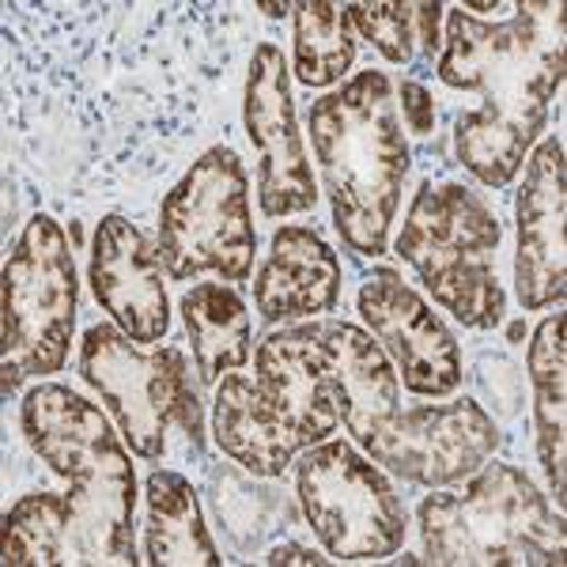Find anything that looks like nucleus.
I'll return each instance as SVG.
<instances>
[{
  "mask_svg": "<svg viewBox=\"0 0 567 567\" xmlns=\"http://www.w3.org/2000/svg\"><path fill=\"white\" fill-rule=\"evenodd\" d=\"M564 144L545 136L526 163V182L518 189V254L515 288L526 310L560 307L567 291L564 254Z\"/></svg>",
  "mask_w": 567,
  "mask_h": 567,
  "instance_id": "nucleus-14",
  "label": "nucleus"
},
{
  "mask_svg": "<svg viewBox=\"0 0 567 567\" xmlns=\"http://www.w3.org/2000/svg\"><path fill=\"white\" fill-rule=\"evenodd\" d=\"M341 299V261L333 246L310 227H280L265 254L254 303L265 322L329 315Z\"/></svg>",
  "mask_w": 567,
  "mask_h": 567,
  "instance_id": "nucleus-16",
  "label": "nucleus"
},
{
  "mask_svg": "<svg viewBox=\"0 0 567 567\" xmlns=\"http://www.w3.org/2000/svg\"><path fill=\"white\" fill-rule=\"evenodd\" d=\"M499 427L477 401H451V405H416L409 413H393L374 432L363 451L374 465L398 473L405 481L446 488L465 481L496 454Z\"/></svg>",
  "mask_w": 567,
  "mask_h": 567,
  "instance_id": "nucleus-10",
  "label": "nucleus"
},
{
  "mask_svg": "<svg viewBox=\"0 0 567 567\" xmlns=\"http://www.w3.org/2000/svg\"><path fill=\"white\" fill-rule=\"evenodd\" d=\"M401 99H405V122L413 125V133H427L432 130V95H427L420 84H401Z\"/></svg>",
  "mask_w": 567,
  "mask_h": 567,
  "instance_id": "nucleus-25",
  "label": "nucleus"
},
{
  "mask_svg": "<svg viewBox=\"0 0 567 567\" xmlns=\"http://www.w3.org/2000/svg\"><path fill=\"white\" fill-rule=\"evenodd\" d=\"M291 16H296V76L307 87H329L344 80L355 61L349 8L329 0H303V4H291Z\"/></svg>",
  "mask_w": 567,
  "mask_h": 567,
  "instance_id": "nucleus-22",
  "label": "nucleus"
},
{
  "mask_svg": "<svg viewBox=\"0 0 567 567\" xmlns=\"http://www.w3.org/2000/svg\"><path fill=\"white\" fill-rule=\"evenodd\" d=\"M333 227L363 258H382L409 175V141L386 72H360L310 106Z\"/></svg>",
  "mask_w": 567,
  "mask_h": 567,
  "instance_id": "nucleus-2",
  "label": "nucleus"
},
{
  "mask_svg": "<svg viewBox=\"0 0 567 567\" xmlns=\"http://www.w3.org/2000/svg\"><path fill=\"white\" fill-rule=\"evenodd\" d=\"M265 560L269 564H329V556L310 553V548H303V545H280V548H272Z\"/></svg>",
  "mask_w": 567,
  "mask_h": 567,
  "instance_id": "nucleus-27",
  "label": "nucleus"
},
{
  "mask_svg": "<svg viewBox=\"0 0 567 567\" xmlns=\"http://www.w3.org/2000/svg\"><path fill=\"white\" fill-rule=\"evenodd\" d=\"M182 318L200 382H216L224 371H239L250 363V310L235 288L197 284L182 296Z\"/></svg>",
  "mask_w": 567,
  "mask_h": 567,
  "instance_id": "nucleus-21",
  "label": "nucleus"
},
{
  "mask_svg": "<svg viewBox=\"0 0 567 567\" xmlns=\"http://www.w3.org/2000/svg\"><path fill=\"white\" fill-rule=\"evenodd\" d=\"M4 564H72V507L69 496L31 492L4 515Z\"/></svg>",
  "mask_w": 567,
  "mask_h": 567,
  "instance_id": "nucleus-23",
  "label": "nucleus"
},
{
  "mask_svg": "<svg viewBox=\"0 0 567 567\" xmlns=\"http://www.w3.org/2000/svg\"><path fill=\"white\" fill-rule=\"evenodd\" d=\"M80 374L106 401L133 454L159 458L171 424H178L194 439V446H200V432H205L200 398L189 379L186 355L175 344L141 352L122 329L91 326L80 344Z\"/></svg>",
  "mask_w": 567,
  "mask_h": 567,
  "instance_id": "nucleus-8",
  "label": "nucleus"
},
{
  "mask_svg": "<svg viewBox=\"0 0 567 567\" xmlns=\"http://www.w3.org/2000/svg\"><path fill=\"white\" fill-rule=\"evenodd\" d=\"M299 503L329 560H386L401 548L409 511L386 473L344 439L315 443L296 470Z\"/></svg>",
  "mask_w": 567,
  "mask_h": 567,
  "instance_id": "nucleus-9",
  "label": "nucleus"
},
{
  "mask_svg": "<svg viewBox=\"0 0 567 567\" xmlns=\"http://www.w3.org/2000/svg\"><path fill=\"white\" fill-rule=\"evenodd\" d=\"M258 231L250 182L227 144L208 148L159 205V258L171 280L219 272L243 284L254 272Z\"/></svg>",
  "mask_w": 567,
  "mask_h": 567,
  "instance_id": "nucleus-7",
  "label": "nucleus"
},
{
  "mask_svg": "<svg viewBox=\"0 0 567 567\" xmlns=\"http://www.w3.org/2000/svg\"><path fill=\"white\" fill-rule=\"evenodd\" d=\"M529 382H534V427H537V454L548 477V488L556 496V507L564 511V432H567V360H564V315H548L534 329V344L526 355Z\"/></svg>",
  "mask_w": 567,
  "mask_h": 567,
  "instance_id": "nucleus-20",
  "label": "nucleus"
},
{
  "mask_svg": "<svg viewBox=\"0 0 567 567\" xmlns=\"http://www.w3.org/2000/svg\"><path fill=\"white\" fill-rule=\"evenodd\" d=\"M246 136L258 152V200L269 219L310 213L318 205L315 171L307 163L299 136L296 106H291L288 61L272 42L254 50L243 103Z\"/></svg>",
  "mask_w": 567,
  "mask_h": 567,
  "instance_id": "nucleus-11",
  "label": "nucleus"
},
{
  "mask_svg": "<svg viewBox=\"0 0 567 567\" xmlns=\"http://www.w3.org/2000/svg\"><path fill=\"white\" fill-rule=\"evenodd\" d=\"M213 435L219 451L254 477H284L299 451L277 405L261 393L258 379H246V374H227L224 386L216 390Z\"/></svg>",
  "mask_w": 567,
  "mask_h": 567,
  "instance_id": "nucleus-18",
  "label": "nucleus"
},
{
  "mask_svg": "<svg viewBox=\"0 0 567 567\" xmlns=\"http://www.w3.org/2000/svg\"><path fill=\"white\" fill-rule=\"evenodd\" d=\"M322 341L329 349V374H333L337 409L355 443H368L386 420L398 413L401 379L393 371L386 349L352 322L318 318Z\"/></svg>",
  "mask_w": 567,
  "mask_h": 567,
  "instance_id": "nucleus-17",
  "label": "nucleus"
},
{
  "mask_svg": "<svg viewBox=\"0 0 567 567\" xmlns=\"http://www.w3.org/2000/svg\"><path fill=\"white\" fill-rule=\"evenodd\" d=\"M435 76L481 95V106L454 130L462 167L492 189L511 186L564 84V4H515L503 23H481L454 8Z\"/></svg>",
  "mask_w": 567,
  "mask_h": 567,
  "instance_id": "nucleus-1",
  "label": "nucleus"
},
{
  "mask_svg": "<svg viewBox=\"0 0 567 567\" xmlns=\"http://www.w3.org/2000/svg\"><path fill=\"white\" fill-rule=\"evenodd\" d=\"M439 12H443V4H416V42L427 53H435L439 45Z\"/></svg>",
  "mask_w": 567,
  "mask_h": 567,
  "instance_id": "nucleus-26",
  "label": "nucleus"
},
{
  "mask_svg": "<svg viewBox=\"0 0 567 567\" xmlns=\"http://www.w3.org/2000/svg\"><path fill=\"white\" fill-rule=\"evenodd\" d=\"M424 560L443 567H560L564 515L515 465H484L462 492L420 503Z\"/></svg>",
  "mask_w": 567,
  "mask_h": 567,
  "instance_id": "nucleus-4",
  "label": "nucleus"
},
{
  "mask_svg": "<svg viewBox=\"0 0 567 567\" xmlns=\"http://www.w3.org/2000/svg\"><path fill=\"white\" fill-rule=\"evenodd\" d=\"M91 288L99 307L136 344H155L171 329L163 258L125 216H103L91 239Z\"/></svg>",
  "mask_w": 567,
  "mask_h": 567,
  "instance_id": "nucleus-13",
  "label": "nucleus"
},
{
  "mask_svg": "<svg viewBox=\"0 0 567 567\" xmlns=\"http://www.w3.org/2000/svg\"><path fill=\"white\" fill-rule=\"evenodd\" d=\"M258 386L277 405L299 446L326 443L341 424L333 374H329V349L318 318L265 337L258 349Z\"/></svg>",
  "mask_w": 567,
  "mask_h": 567,
  "instance_id": "nucleus-15",
  "label": "nucleus"
},
{
  "mask_svg": "<svg viewBox=\"0 0 567 567\" xmlns=\"http://www.w3.org/2000/svg\"><path fill=\"white\" fill-rule=\"evenodd\" d=\"M496 213L462 182H424L398 235V258L413 265L427 296L470 329H496L507 315L496 254Z\"/></svg>",
  "mask_w": 567,
  "mask_h": 567,
  "instance_id": "nucleus-5",
  "label": "nucleus"
},
{
  "mask_svg": "<svg viewBox=\"0 0 567 567\" xmlns=\"http://www.w3.org/2000/svg\"><path fill=\"white\" fill-rule=\"evenodd\" d=\"M20 420L34 454L69 481L72 564H141L133 553V462L106 416L61 382H39L27 390Z\"/></svg>",
  "mask_w": 567,
  "mask_h": 567,
  "instance_id": "nucleus-3",
  "label": "nucleus"
},
{
  "mask_svg": "<svg viewBox=\"0 0 567 567\" xmlns=\"http://www.w3.org/2000/svg\"><path fill=\"white\" fill-rule=\"evenodd\" d=\"M148 564L155 567H216L219 553L200 518L197 492L182 473L155 470L148 477V529H144Z\"/></svg>",
  "mask_w": 567,
  "mask_h": 567,
  "instance_id": "nucleus-19",
  "label": "nucleus"
},
{
  "mask_svg": "<svg viewBox=\"0 0 567 567\" xmlns=\"http://www.w3.org/2000/svg\"><path fill=\"white\" fill-rule=\"evenodd\" d=\"M76 261L53 216H31L4 265V310H0V374L4 393L23 379L58 374L72 349L76 326Z\"/></svg>",
  "mask_w": 567,
  "mask_h": 567,
  "instance_id": "nucleus-6",
  "label": "nucleus"
},
{
  "mask_svg": "<svg viewBox=\"0 0 567 567\" xmlns=\"http://www.w3.org/2000/svg\"><path fill=\"white\" fill-rule=\"evenodd\" d=\"M258 12H265L269 20H284L291 12V4H258Z\"/></svg>",
  "mask_w": 567,
  "mask_h": 567,
  "instance_id": "nucleus-28",
  "label": "nucleus"
},
{
  "mask_svg": "<svg viewBox=\"0 0 567 567\" xmlns=\"http://www.w3.org/2000/svg\"><path fill=\"white\" fill-rule=\"evenodd\" d=\"M360 315L409 393L446 398L462 386V352L454 333L393 269H374L363 280Z\"/></svg>",
  "mask_w": 567,
  "mask_h": 567,
  "instance_id": "nucleus-12",
  "label": "nucleus"
},
{
  "mask_svg": "<svg viewBox=\"0 0 567 567\" xmlns=\"http://www.w3.org/2000/svg\"><path fill=\"white\" fill-rule=\"evenodd\" d=\"M349 23L390 65L416 58V4H349Z\"/></svg>",
  "mask_w": 567,
  "mask_h": 567,
  "instance_id": "nucleus-24",
  "label": "nucleus"
}]
</instances>
